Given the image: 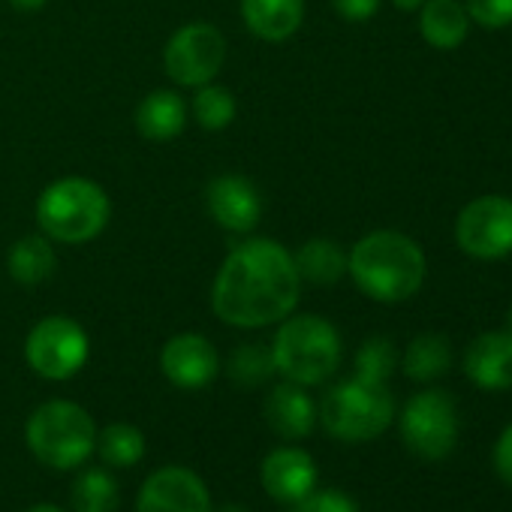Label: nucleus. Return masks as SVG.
Here are the masks:
<instances>
[{
    "instance_id": "33",
    "label": "nucleus",
    "mask_w": 512,
    "mask_h": 512,
    "mask_svg": "<svg viewBox=\"0 0 512 512\" xmlns=\"http://www.w3.org/2000/svg\"><path fill=\"white\" fill-rule=\"evenodd\" d=\"M398 13H419L425 0H392Z\"/></svg>"
},
{
    "instance_id": "1",
    "label": "nucleus",
    "mask_w": 512,
    "mask_h": 512,
    "mask_svg": "<svg viewBox=\"0 0 512 512\" xmlns=\"http://www.w3.org/2000/svg\"><path fill=\"white\" fill-rule=\"evenodd\" d=\"M302 278L293 250L269 235H244L211 281V314L232 329H269L296 314Z\"/></svg>"
},
{
    "instance_id": "22",
    "label": "nucleus",
    "mask_w": 512,
    "mask_h": 512,
    "mask_svg": "<svg viewBox=\"0 0 512 512\" xmlns=\"http://www.w3.org/2000/svg\"><path fill=\"white\" fill-rule=\"evenodd\" d=\"M449 365H452V344L437 332L416 335L401 356V368L413 383H434L449 371Z\"/></svg>"
},
{
    "instance_id": "21",
    "label": "nucleus",
    "mask_w": 512,
    "mask_h": 512,
    "mask_svg": "<svg viewBox=\"0 0 512 512\" xmlns=\"http://www.w3.org/2000/svg\"><path fill=\"white\" fill-rule=\"evenodd\" d=\"M419 34L431 49L452 52L470 34V16L461 0H425L419 10Z\"/></svg>"
},
{
    "instance_id": "4",
    "label": "nucleus",
    "mask_w": 512,
    "mask_h": 512,
    "mask_svg": "<svg viewBox=\"0 0 512 512\" xmlns=\"http://www.w3.org/2000/svg\"><path fill=\"white\" fill-rule=\"evenodd\" d=\"M275 374L305 389L332 380L344 359V341L335 323L320 314H290L272 338Z\"/></svg>"
},
{
    "instance_id": "31",
    "label": "nucleus",
    "mask_w": 512,
    "mask_h": 512,
    "mask_svg": "<svg viewBox=\"0 0 512 512\" xmlns=\"http://www.w3.org/2000/svg\"><path fill=\"white\" fill-rule=\"evenodd\" d=\"M383 0H332V10L347 22H368L377 16Z\"/></svg>"
},
{
    "instance_id": "36",
    "label": "nucleus",
    "mask_w": 512,
    "mask_h": 512,
    "mask_svg": "<svg viewBox=\"0 0 512 512\" xmlns=\"http://www.w3.org/2000/svg\"><path fill=\"white\" fill-rule=\"evenodd\" d=\"M506 332L512 335V308H509V317H506Z\"/></svg>"
},
{
    "instance_id": "11",
    "label": "nucleus",
    "mask_w": 512,
    "mask_h": 512,
    "mask_svg": "<svg viewBox=\"0 0 512 512\" xmlns=\"http://www.w3.org/2000/svg\"><path fill=\"white\" fill-rule=\"evenodd\" d=\"M205 211L229 235H253V229L263 223L266 202L263 193L247 175L223 172L214 175L205 187Z\"/></svg>"
},
{
    "instance_id": "10",
    "label": "nucleus",
    "mask_w": 512,
    "mask_h": 512,
    "mask_svg": "<svg viewBox=\"0 0 512 512\" xmlns=\"http://www.w3.org/2000/svg\"><path fill=\"white\" fill-rule=\"evenodd\" d=\"M455 241L473 260H503L512 253V199L509 196H479L458 211Z\"/></svg>"
},
{
    "instance_id": "7",
    "label": "nucleus",
    "mask_w": 512,
    "mask_h": 512,
    "mask_svg": "<svg viewBox=\"0 0 512 512\" xmlns=\"http://www.w3.org/2000/svg\"><path fill=\"white\" fill-rule=\"evenodd\" d=\"M91 356V338L85 326L67 314L43 317L25 338V362L28 368L52 383H64L76 377Z\"/></svg>"
},
{
    "instance_id": "30",
    "label": "nucleus",
    "mask_w": 512,
    "mask_h": 512,
    "mask_svg": "<svg viewBox=\"0 0 512 512\" xmlns=\"http://www.w3.org/2000/svg\"><path fill=\"white\" fill-rule=\"evenodd\" d=\"M491 464H494V473L512 485V422L500 431L497 443H494V452H491Z\"/></svg>"
},
{
    "instance_id": "5",
    "label": "nucleus",
    "mask_w": 512,
    "mask_h": 512,
    "mask_svg": "<svg viewBox=\"0 0 512 512\" xmlns=\"http://www.w3.org/2000/svg\"><path fill=\"white\" fill-rule=\"evenodd\" d=\"M25 437L37 461H43L46 467L76 470L97 449V422L82 404L52 398L31 413Z\"/></svg>"
},
{
    "instance_id": "25",
    "label": "nucleus",
    "mask_w": 512,
    "mask_h": 512,
    "mask_svg": "<svg viewBox=\"0 0 512 512\" xmlns=\"http://www.w3.org/2000/svg\"><path fill=\"white\" fill-rule=\"evenodd\" d=\"M109 467H133L145 455V434L130 422H112L97 431V449Z\"/></svg>"
},
{
    "instance_id": "28",
    "label": "nucleus",
    "mask_w": 512,
    "mask_h": 512,
    "mask_svg": "<svg viewBox=\"0 0 512 512\" xmlns=\"http://www.w3.org/2000/svg\"><path fill=\"white\" fill-rule=\"evenodd\" d=\"M473 25L485 31H500L512 25V0H461Z\"/></svg>"
},
{
    "instance_id": "19",
    "label": "nucleus",
    "mask_w": 512,
    "mask_h": 512,
    "mask_svg": "<svg viewBox=\"0 0 512 512\" xmlns=\"http://www.w3.org/2000/svg\"><path fill=\"white\" fill-rule=\"evenodd\" d=\"M7 272L19 287H40L58 272V250L55 241L43 232L22 235L7 250Z\"/></svg>"
},
{
    "instance_id": "23",
    "label": "nucleus",
    "mask_w": 512,
    "mask_h": 512,
    "mask_svg": "<svg viewBox=\"0 0 512 512\" xmlns=\"http://www.w3.org/2000/svg\"><path fill=\"white\" fill-rule=\"evenodd\" d=\"M190 118L205 133H223L238 118V100H235V94L226 85L208 82V85L196 88V94L190 100Z\"/></svg>"
},
{
    "instance_id": "9",
    "label": "nucleus",
    "mask_w": 512,
    "mask_h": 512,
    "mask_svg": "<svg viewBox=\"0 0 512 512\" xmlns=\"http://www.w3.org/2000/svg\"><path fill=\"white\" fill-rule=\"evenodd\" d=\"M226 37L211 22H187L181 25L163 46V73L178 88H202L217 82L226 67Z\"/></svg>"
},
{
    "instance_id": "12",
    "label": "nucleus",
    "mask_w": 512,
    "mask_h": 512,
    "mask_svg": "<svg viewBox=\"0 0 512 512\" xmlns=\"http://www.w3.org/2000/svg\"><path fill=\"white\" fill-rule=\"evenodd\" d=\"M136 512H214L208 485L190 467L154 470L136 497Z\"/></svg>"
},
{
    "instance_id": "15",
    "label": "nucleus",
    "mask_w": 512,
    "mask_h": 512,
    "mask_svg": "<svg viewBox=\"0 0 512 512\" xmlns=\"http://www.w3.org/2000/svg\"><path fill=\"white\" fill-rule=\"evenodd\" d=\"M464 377L482 392H506L512 389V335L509 332H485L467 344L461 359Z\"/></svg>"
},
{
    "instance_id": "6",
    "label": "nucleus",
    "mask_w": 512,
    "mask_h": 512,
    "mask_svg": "<svg viewBox=\"0 0 512 512\" xmlns=\"http://www.w3.org/2000/svg\"><path fill=\"white\" fill-rule=\"evenodd\" d=\"M317 416L335 440L368 443L392 425L395 398L386 383H368L353 374L323 395Z\"/></svg>"
},
{
    "instance_id": "16",
    "label": "nucleus",
    "mask_w": 512,
    "mask_h": 512,
    "mask_svg": "<svg viewBox=\"0 0 512 512\" xmlns=\"http://www.w3.org/2000/svg\"><path fill=\"white\" fill-rule=\"evenodd\" d=\"M263 416L269 422V428L284 437V440H302L314 431L317 425V404L308 395L305 386L299 383H278L272 386L266 404H263Z\"/></svg>"
},
{
    "instance_id": "27",
    "label": "nucleus",
    "mask_w": 512,
    "mask_h": 512,
    "mask_svg": "<svg viewBox=\"0 0 512 512\" xmlns=\"http://www.w3.org/2000/svg\"><path fill=\"white\" fill-rule=\"evenodd\" d=\"M398 368V350L389 338H368L356 350V377L368 383H389Z\"/></svg>"
},
{
    "instance_id": "32",
    "label": "nucleus",
    "mask_w": 512,
    "mask_h": 512,
    "mask_svg": "<svg viewBox=\"0 0 512 512\" xmlns=\"http://www.w3.org/2000/svg\"><path fill=\"white\" fill-rule=\"evenodd\" d=\"M46 4L49 0H10V7L19 13H40V10H46Z\"/></svg>"
},
{
    "instance_id": "29",
    "label": "nucleus",
    "mask_w": 512,
    "mask_h": 512,
    "mask_svg": "<svg viewBox=\"0 0 512 512\" xmlns=\"http://www.w3.org/2000/svg\"><path fill=\"white\" fill-rule=\"evenodd\" d=\"M293 512H359L356 500L347 491L338 488H314L302 500L293 503Z\"/></svg>"
},
{
    "instance_id": "2",
    "label": "nucleus",
    "mask_w": 512,
    "mask_h": 512,
    "mask_svg": "<svg viewBox=\"0 0 512 512\" xmlns=\"http://www.w3.org/2000/svg\"><path fill=\"white\" fill-rule=\"evenodd\" d=\"M347 275L365 299L401 305L425 284V250L398 229H374L347 250Z\"/></svg>"
},
{
    "instance_id": "20",
    "label": "nucleus",
    "mask_w": 512,
    "mask_h": 512,
    "mask_svg": "<svg viewBox=\"0 0 512 512\" xmlns=\"http://www.w3.org/2000/svg\"><path fill=\"white\" fill-rule=\"evenodd\" d=\"M296 260V272L302 278V284L311 287H335L338 281L347 278V250L326 235L308 238L299 244V250L293 253Z\"/></svg>"
},
{
    "instance_id": "14",
    "label": "nucleus",
    "mask_w": 512,
    "mask_h": 512,
    "mask_svg": "<svg viewBox=\"0 0 512 512\" xmlns=\"http://www.w3.org/2000/svg\"><path fill=\"white\" fill-rule=\"evenodd\" d=\"M317 476H320L317 461L305 449H296V446H281L269 452L260 467V479L269 497H275L278 503H290V506L317 488Z\"/></svg>"
},
{
    "instance_id": "3",
    "label": "nucleus",
    "mask_w": 512,
    "mask_h": 512,
    "mask_svg": "<svg viewBox=\"0 0 512 512\" xmlns=\"http://www.w3.org/2000/svg\"><path fill=\"white\" fill-rule=\"evenodd\" d=\"M34 217L46 238L79 247L106 232L112 220V199L106 187L88 175H61L40 190Z\"/></svg>"
},
{
    "instance_id": "26",
    "label": "nucleus",
    "mask_w": 512,
    "mask_h": 512,
    "mask_svg": "<svg viewBox=\"0 0 512 512\" xmlns=\"http://www.w3.org/2000/svg\"><path fill=\"white\" fill-rule=\"evenodd\" d=\"M226 374L241 389H256V386L269 383V377L275 374L272 347L269 344H241V347H235L229 362H226Z\"/></svg>"
},
{
    "instance_id": "8",
    "label": "nucleus",
    "mask_w": 512,
    "mask_h": 512,
    "mask_svg": "<svg viewBox=\"0 0 512 512\" xmlns=\"http://www.w3.org/2000/svg\"><path fill=\"white\" fill-rule=\"evenodd\" d=\"M398 428H401L404 446L413 455L425 461H440L452 455V449L458 446V434H461L455 398L443 389L416 392L404 404Z\"/></svg>"
},
{
    "instance_id": "18",
    "label": "nucleus",
    "mask_w": 512,
    "mask_h": 512,
    "mask_svg": "<svg viewBox=\"0 0 512 512\" xmlns=\"http://www.w3.org/2000/svg\"><path fill=\"white\" fill-rule=\"evenodd\" d=\"M136 133L148 142H172L178 139L187 124H190V103L172 91V88H157L145 94L136 106Z\"/></svg>"
},
{
    "instance_id": "13",
    "label": "nucleus",
    "mask_w": 512,
    "mask_h": 512,
    "mask_svg": "<svg viewBox=\"0 0 512 512\" xmlns=\"http://www.w3.org/2000/svg\"><path fill=\"white\" fill-rule=\"evenodd\" d=\"M160 371L172 386L196 392V389H205L217 380L220 353L205 335L178 332L160 350Z\"/></svg>"
},
{
    "instance_id": "24",
    "label": "nucleus",
    "mask_w": 512,
    "mask_h": 512,
    "mask_svg": "<svg viewBox=\"0 0 512 512\" xmlns=\"http://www.w3.org/2000/svg\"><path fill=\"white\" fill-rule=\"evenodd\" d=\"M70 503H73V512H118L121 491H118L115 476L109 470L88 467L85 473L76 476L70 488Z\"/></svg>"
},
{
    "instance_id": "17",
    "label": "nucleus",
    "mask_w": 512,
    "mask_h": 512,
    "mask_svg": "<svg viewBox=\"0 0 512 512\" xmlns=\"http://www.w3.org/2000/svg\"><path fill=\"white\" fill-rule=\"evenodd\" d=\"M244 28L263 43H287L305 22V0H238Z\"/></svg>"
},
{
    "instance_id": "34",
    "label": "nucleus",
    "mask_w": 512,
    "mask_h": 512,
    "mask_svg": "<svg viewBox=\"0 0 512 512\" xmlns=\"http://www.w3.org/2000/svg\"><path fill=\"white\" fill-rule=\"evenodd\" d=\"M28 512H67V509H61V506H55V503H40V506H34V509H28Z\"/></svg>"
},
{
    "instance_id": "35",
    "label": "nucleus",
    "mask_w": 512,
    "mask_h": 512,
    "mask_svg": "<svg viewBox=\"0 0 512 512\" xmlns=\"http://www.w3.org/2000/svg\"><path fill=\"white\" fill-rule=\"evenodd\" d=\"M217 512H250L247 506H238V503H226V506H220Z\"/></svg>"
}]
</instances>
